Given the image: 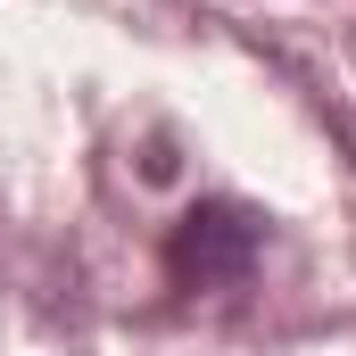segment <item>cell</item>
Masks as SVG:
<instances>
[{
	"label": "cell",
	"instance_id": "cell-1",
	"mask_svg": "<svg viewBox=\"0 0 356 356\" xmlns=\"http://www.w3.org/2000/svg\"><path fill=\"white\" fill-rule=\"evenodd\" d=\"M249 266H257V216L232 207V199L191 207L175 224V241H166V273H175L182 290H224V282H241Z\"/></svg>",
	"mask_w": 356,
	"mask_h": 356
}]
</instances>
